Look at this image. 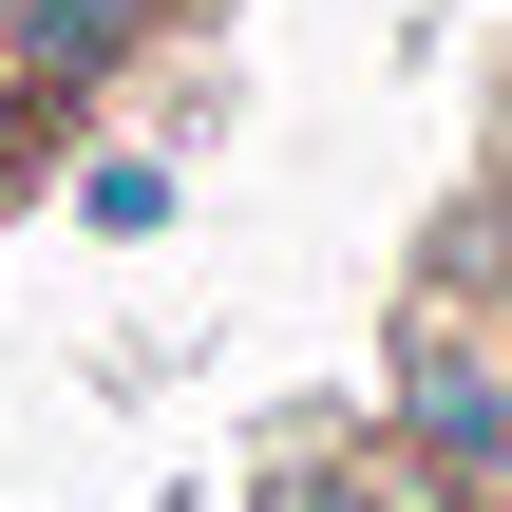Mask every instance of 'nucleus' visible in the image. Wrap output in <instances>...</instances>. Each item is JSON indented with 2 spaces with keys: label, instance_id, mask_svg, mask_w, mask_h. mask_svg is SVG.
I'll return each mask as SVG.
<instances>
[{
  "label": "nucleus",
  "instance_id": "f257e3e1",
  "mask_svg": "<svg viewBox=\"0 0 512 512\" xmlns=\"http://www.w3.org/2000/svg\"><path fill=\"white\" fill-rule=\"evenodd\" d=\"M380 456H399V475H437L456 512L512 475V323H494V304H456V285H437V304L399 323V399H380Z\"/></svg>",
  "mask_w": 512,
  "mask_h": 512
},
{
  "label": "nucleus",
  "instance_id": "f03ea898",
  "mask_svg": "<svg viewBox=\"0 0 512 512\" xmlns=\"http://www.w3.org/2000/svg\"><path fill=\"white\" fill-rule=\"evenodd\" d=\"M152 38V0H0V95H95Z\"/></svg>",
  "mask_w": 512,
  "mask_h": 512
},
{
  "label": "nucleus",
  "instance_id": "7ed1b4c3",
  "mask_svg": "<svg viewBox=\"0 0 512 512\" xmlns=\"http://www.w3.org/2000/svg\"><path fill=\"white\" fill-rule=\"evenodd\" d=\"M266 512H456V494H437V475H399V456H304Z\"/></svg>",
  "mask_w": 512,
  "mask_h": 512
}]
</instances>
